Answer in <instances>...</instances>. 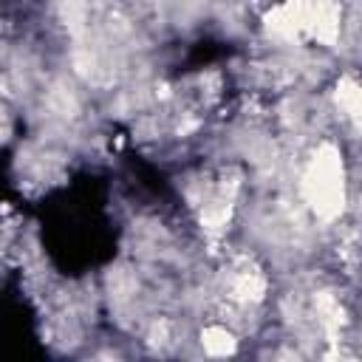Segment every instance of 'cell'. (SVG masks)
Listing matches in <instances>:
<instances>
[{"instance_id":"obj_1","label":"cell","mask_w":362,"mask_h":362,"mask_svg":"<svg viewBox=\"0 0 362 362\" xmlns=\"http://www.w3.org/2000/svg\"><path fill=\"white\" fill-rule=\"evenodd\" d=\"M305 195L322 218L339 215L345 204V184H342V156L337 153V147L325 144L314 156L305 173Z\"/></svg>"},{"instance_id":"obj_2","label":"cell","mask_w":362,"mask_h":362,"mask_svg":"<svg viewBox=\"0 0 362 362\" xmlns=\"http://www.w3.org/2000/svg\"><path fill=\"white\" fill-rule=\"evenodd\" d=\"M201 342H204V351L212 354V356H226V354L235 351V337H232L226 328H221V325L204 328Z\"/></svg>"},{"instance_id":"obj_3","label":"cell","mask_w":362,"mask_h":362,"mask_svg":"<svg viewBox=\"0 0 362 362\" xmlns=\"http://www.w3.org/2000/svg\"><path fill=\"white\" fill-rule=\"evenodd\" d=\"M266 291V283L257 272H243L238 280H235V294L240 300H260Z\"/></svg>"},{"instance_id":"obj_4","label":"cell","mask_w":362,"mask_h":362,"mask_svg":"<svg viewBox=\"0 0 362 362\" xmlns=\"http://www.w3.org/2000/svg\"><path fill=\"white\" fill-rule=\"evenodd\" d=\"M339 105L348 110V116H359V88L354 79H342L339 82V93H337Z\"/></svg>"}]
</instances>
